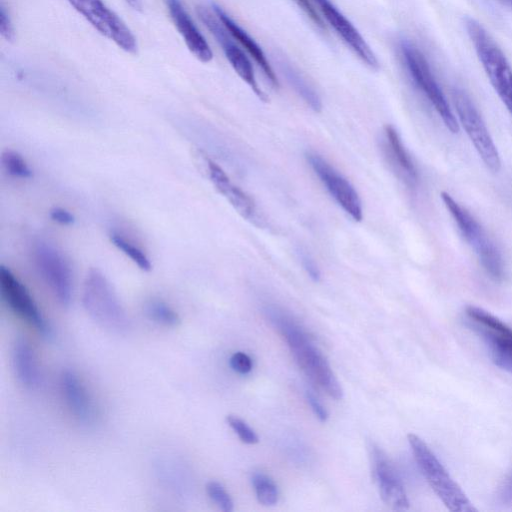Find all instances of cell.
Instances as JSON below:
<instances>
[{
  "mask_svg": "<svg viewBox=\"0 0 512 512\" xmlns=\"http://www.w3.org/2000/svg\"><path fill=\"white\" fill-rule=\"evenodd\" d=\"M399 52L405 69L415 86L434 107L444 125L452 133L459 131L458 121L439 86L422 51L409 39L399 41Z\"/></svg>",
  "mask_w": 512,
  "mask_h": 512,
  "instance_id": "8992f818",
  "label": "cell"
},
{
  "mask_svg": "<svg viewBox=\"0 0 512 512\" xmlns=\"http://www.w3.org/2000/svg\"><path fill=\"white\" fill-rule=\"evenodd\" d=\"M0 33L7 41H12L15 36L14 27L11 18L6 11L3 3L0 6Z\"/></svg>",
  "mask_w": 512,
  "mask_h": 512,
  "instance_id": "4dcf8cb0",
  "label": "cell"
},
{
  "mask_svg": "<svg viewBox=\"0 0 512 512\" xmlns=\"http://www.w3.org/2000/svg\"><path fill=\"white\" fill-rule=\"evenodd\" d=\"M197 14L203 24L207 27V29L221 46L227 60L229 61L234 71L243 81L249 85V87L261 101L267 102V95L258 85L252 63L244 51L235 44L233 40L234 38L219 20V18L215 16L209 9L203 6L197 7Z\"/></svg>",
  "mask_w": 512,
  "mask_h": 512,
  "instance_id": "8fae6325",
  "label": "cell"
},
{
  "mask_svg": "<svg viewBox=\"0 0 512 512\" xmlns=\"http://www.w3.org/2000/svg\"><path fill=\"white\" fill-rule=\"evenodd\" d=\"M385 147L391 162L396 166L407 184L413 186L418 181L417 169L406 150L399 134L391 125L385 126Z\"/></svg>",
  "mask_w": 512,
  "mask_h": 512,
  "instance_id": "44dd1931",
  "label": "cell"
},
{
  "mask_svg": "<svg viewBox=\"0 0 512 512\" xmlns=\"http://www.w3.org/2000/svg\"><path fill=\"white\" fill-rule=\"evenodd\" d=\"M510 1H511V3H512V0H510Z\"/></svg>",
  "mask_w": 512,
  "mask_h": 512,
  "instance_id": "d590c367",
  "label": "cell"
},
{
  "mask_svg": "<svg viewBox=\"0 0 512 512\" xmlns=\"http://www.w3.org/2000/svg\"><path fill=\"white\" fill-rule=\"evenodd\" d=\"M301 10L307 15V17L312 21V23L321 31L326 30V26L317 13L314 6L311 4L309 0H293Z\"/></svg>",
  "mask_w": 512,
  "mask_h": 512,
  "instance_id": "f546056e",
  "label": "cell"
},
{
  "mask_svg": "<svg viewBox=\"0 0 512 512\" xmlns=\"http://www.w3.org/2000/svg\"><path fill=\"white\" fill-rule=\"evenodd\" d=\"M49 215L53 221L62 225H71L75 221L73 214L62 207L52 208Z\"/></svg>",
  "mask_w": 512,
  "mask_h": 512,
  "instance_id": "836d02e7",
  "label": "cell"
},
{
  "mask_svg": "<svg viewBox=\"0 0 512 512\" xmlns=\"http://www.w3.org/2000/svg\"><path fill=\"white\" fill-rule=\"evenodd\" d=\"M233 371L239 374H248L253 367L252 359L244 352H235L229 359Z\"/></svg>",
  "mask_w": 512,
  "mask_h": 512,
  "instance_id": "f1b7e54d",
  "label": "cell"
},
{
  "mask_svg": "<svg viewBox=\"0 0 512 512\" xmlns=\"http://www.w3.org/2000/svg\"><path fill=\"white\" fill-rule=\"evenodd\" d=\"M171 19L189 51L201 62H210L213 52L181 0H165Z\"/></svg>",
  "mask_w": 512,
  "mask_h": 512,
  "instance_id": "ac0fdd59",
  "label": "cell"
},
{
  "mask_svg": "<svg viewBox=\"0 0 512 512\" xmlns=\"http://www.w3.org/2000/svg\"><path fill=\"white\" fill-rule=\"evenodd\" d=\"M280 69L297 94L316 112L322 108L321 100L316 91L307 83L302 75L284 59L278 60Z\"/></svg>",
  "mask_w": 512,
  "mask_h": 512,
  "instance_id": "7402d4cb",
  "label": "cell"
},
{
  "mask_svg": "<svg viewBox=\"0 0 512 512\" xmlns=\"http://www.w3.org/2000/svg\"><path fill=\"white\" fill-rule=\"evenodd\" d=\"M306 399L318 420L325 422L328 419V412L320 400L310 391L306 392Z\"/></svg>",
  "mask_w": 512,
  "mask_h": 512,
  "instance_id": "1f68e13d",
  "label": "cell"
},
{
  "mask_svg": "<svg viewBox=\"0 0 512 512\" xmlns=\"http://www.w3.org/2000/svg\"><path fill=\"white\" fill-rule=\"evenodd\" d=\"M441 199L486 273L494 280H503L506 275V267L497 245L479 222L449 193L441 192Z\"/></svg>",
  "mask_w": 512,
  "mask_h": 512,
  "instance_id": "5b68a950",
  "label": "cell"
},
{
  "mask_svg": "<svg viewBox=\"0 0 512 512\" xmlns=\"http://www.w3.org/2000/svg\"><path fill=\"white\" fill-rule=\"evenodd\" d=\"M109 238L113 245L129 257L141 270H151L152 265L150 259L142 249L117 232H111Z\"/></svg>",
  "mask_w": 512,
  "mask_h": 512,
  "instance_id": "d4e9b609",
  "label": "cell"
},
{
  "mask_svg": "<svg viewBox=\"0 0 512 512\" xmlns=\"http://www.w3.org/2000/svg\"><path fill=\"white\" fill-rule=\"evenodd\" d=\"M465 28L491 85L512 115V68L509 62L477 20L466 17Z\"/></svg>",
  "mask_w": 512,
  "mask_h": 512,
  "instance_id": "7a4b0ae2",
  "label": "cell"
},
{
  "mask_svg": "<svg viewBox=\"0 0 512 512\" xmlns=\"http://www.w3.org/2000/svg\"><path fill=\"white\" fill-rule=\"evenodd\" d=\"M452 99L457 118L484 164L493 172L501 168L499 152L470 96L461 88L452 89Z\"/></svg>",
  "mask_w": 512,
  "mask_h": 512,
  "instance_id": "52a82bcc",
  "label": "cell"
},
{
  "mask_svg": "<svg viewBox=\"0 0 512 512\" xmlns=\"http://www.w3.org/2000/svg\"><path fill=\"white\" fill-rule=\"evenodd\" d=\"M60 388L64 401L76 420L91 425L97 417V409L87 387L81 378L70 369L62 371Z\"/></svg>",
  "mask_w": 512,
  "mask_h": 512,
  "instance_id": "e0dca14e",
  "label": "cell"
},
{
  "mask_svg": "<svg viewBox=\"0 0 512 512\" xmlns=\"http://www.w3.org/2000/svg\"><path fill=\"white\" fill-rule=\"evenodd\" d=\"M302 266L313 281H319L320 271L314 259L307 252H300Z\"/></svg>",
  "mask_w": 512,
  "mask_h": 512,
  "instance_id": "d6a6232c",
  "label": "cell"
},
{
  "mask_svg": "<svg viewBox=\"0 0 512 512\" xmlns=\"http://www.w3.org/2000/svg\"><path fill=\"white\" fill-rule=\"evenodd\" d=\"M408 442L422 475L443 504L450 511H476L461 487L450 476L427 444L412 433L408 434Z\"/></svg>",
  "mask_w": 512,
  "mask_h": 512,
  "instance_id": "3957f363",
  "label": "cell"
},
{
  "mask_svg": "<svg viewBox=\"0 0 512 512\" xmlns=\"http://www.w3.org/2000/svg\"><path fill=\"white\" fill-rule=\"evenodd\" d=\"M2 163L6 171L14 177L28 179L32 177V170L25 159L15 151H5L2 155Z\"/></svg>",
  "mask_w": 512,
  "mask_h": 512,
  "instance_id": "484cf974",
  "label": "cell"
},
{
  "mask_svg": "<svg viewBox=\"0 0 512 512\" xmlns=\"http://www.w3.org/2000/svg\"><path fill=\"white\" fill-rule=\"evenodd\" d=\"M0 291L4 302L15 314L34 326L43 337H51V327L30 292L5 266L0 268Z\"/></svg>",
  "mask_w": 512,
  "mask_h": 512,
  "instance_id": "7c38bea8",
  "label": "cell"
},
{
  "mask_svg": "<svg viewBox=\"0 0 512 512\" xmlns=\"http://www.w3.org/2000/svg\"><path fill=\"white\" fill-rule=\"evenodd\" d=\"M466 315L474 331L488 347L493 362L512 373V328L476 306H468Z\"/></svg>",
  "mask_w": 512,
  "mask_h": 512,
  "instance_id": "ba28073f",
  "label": "cell"
},
{
  "mask_svg": "<svg viewBox=\"0 0 512 512\" xmlns=\"http://www.w3.org/2000/svg\"><path fill=\"white\" fill-rule=\"evenodd\" d=\"M326 21L347 46L371 69H378L379 62L359 31L330 0H314Z\"/></svg>",
  "mask_w": 512,
  "mask_h": 512,
  "instance_id": "5bb4252c",
  "label": "cell"
},
{
  "mask_svg": "<svg viewBox=\"0 0 512 512\" xmlns=\"http://www.w3.org/2000/svg\"><path fill=\"white\" fill-rule=\"evenodd\" d=\"M212 9L231 36L236 40L253 58L262 70V73L271 86L278 88L279 82L264 52L253 38L243 30L223 9L216 3H212Z\"/></svg>",
  "mask_w": 512,
  "mask_h": 512,
  "instance_id": "d6986e66",
  "label": "cell"
},
{
  "mask_svg": "<svg viewBox=\"0 0 512 512\" xmlns=\"http://www.w3.org/2000/svg\"><path fill=\"white\" fill-rule=\"evenodd\" d=\"M373 474L383 502L393 510L409 508L404 486L386 454L377 446L372 447Z\"/></svg>",
  "mask_w": 512,
  "mask_h": 512,
  "instance_id": "9a60e30c",
  "label": "cell"
},
{
  "mask_svg": "<svg viewBox=\"0 0 512 512\" xmlns=\"http://www.w3.org/2000/svg\"><path fill=\"white\" fill-rule=\"evenodd\" d=\"M34 259L40 275L63 306H69L73 280L71 267L64 255L52 244L38 241Z\"/></svg>",
  "mask_w": 512,
  "mask_h": 512,
  "instance_id": "30bf717a",
  "label": "cell"
},
{
  "mask_svg": "<svg viewBox=\"0 0 512 512\" xmlns=\"http://www.w3.org/2000/svg\"><path fill=\"white\" fill-rule=\"evenodd\" d=\"M226 421L243 443L255 444L259 441L255 431L238 416L228 415Z\"/></svg>",
  "mask_w": 512,
  "mask_h": 512,
  "instance_id": "83f0119b",
  "label": "cell"
},
{
  "mask_svg": "<svg viewBox=\"0 0 512 512\" xmlns=\"http://www.w3.org/2000/svg\"><path fill=\"white\" fill-rule=\"evenodd\" d=\"M12 364L17 380L26 388L39 385L40 375L35 353L24 338H18L13 345Z\"/></svg>",
  "mask_w": 512,
  "mask_h": 512,
  "instance_id": "ffe728a7",
  "label": "cell"
},
{
  "mask_svg": "<svg viewBox=\"0 0 512 512\" xmlns=\"http://www.w3.org/2000/svg\"><path fill=\"white\" fill-rule=\"evenodd\" d=\"M206 492L209 498L224 512L233 511L232 498L224 486L217 481H209L206 484Z\"/></svg>",
  "mask_w": 512,
  "mask_h": 512,
  "instance_id": "4316f807",
  "label": "cell"
},
{
  "mask_svg": "<svg viewBox=\"0 0 512 512\" xmlns=\"http://www.w3.org/2000/svg\"><path fill=\"white\" fill-rule=\"evenodd\" d=\"M82 303L90 317L102 327L117 333L129 327V319L113 286L96 268L86 275Z\"/></svg>",
  "mask_w": 512,
  "mask_h": 512,
  "instance_id": "277c9868",
  "label": "cell"
},
{
  "mask_svg": "<svg viewBox=\"0 0 512 512\" xmlns=\"http://www.w3.org/2000/svg\"><path fill=\"white\" fill-rule=\"evenodd\" d=\"M145 313L150 320L161 325L173 327L180 324L178 313L159 298H152L146 302Z\"/></svg>",
  "mask_w": 512,
  "mask_h": 512,
  "instance_id": "603a6c76",
  "label": "cell"
},
{
  "mask_svg": "<svg viewBox=\"0 0 512 512\" xmlns=\"http://www.w3.org/2000/svg\"><path fill=\"white\" fill-rule=\"evenodd\" d=\"M206 165L209 178L216 190L226 198L237 213L251 223L262 226L263 220L253 199L232 183L225 171L214 161L206 159Z\"/></svg>",
  "mask_w": 512,
  "mask_h": 512,
  "instance_id": "2e32d148",
  "label": "cell"
},
{
  "mask_svg": "<svg viewBox=\"0 0 512 512\" xmlns=\"http://www.w3.org/2000/svg\"><path fill=\"white\" fill-rule=\"evenodd\" d=\"M100 34L128 53L137 52V41L124 21L103 0H67Z\"/></svg>",
  "mask_w": 512,
  "mask_h": 512,
  "instance_id": "9c48e42d",
  "label": "cell"
},
{
  "mask_svg": "<svg viewBox=\"0 0 512 512\" xmlns=\"http://www.w3.org/2000/svg\"><path fill=\"white\" fill-rule=\"evenodd\" d=\"M307 161L337 204L353 220L361 221L362 204L352 184L317 153H307Z\"/></svg>",
  "mask_w": 512,
  "mask_h": 512,
  "instance_id": "4fadbf2b",
  "label": "cell"
},
{
  "mask_svg": "<svg viewBox=\"0 0 512 512\" xmlns=\"http://www.w3.org/2000/svg\"><path fill=\"white\" fill-rule=\"evenodd\" d=\"M251 482L258 502L264 506H273L278 502V488L275 482L266 474L255 472Z\"/></svg>",
  "mask_w": 512,
  "mask_h": 512,
  "instance_id": "cb8c5ba5",
  "label": "cell"
},
{
  "mask_svg": "<svg viewBox=\"0 0 512 512\" xmlns=\"http://www.w3.org/2000/svg\"><path fill=\"white\" fill-rule=\"evenodd\" d=\"M134 10L141 12L143 5L141 0H125Z\"/></svg>",
  "mask_w": 512,
  "mask_h": 512,
  "instance_id": "e575fe53",
  "label": "cell"
},
{
  "mask_svg": "<svg viewBox=\"0 0 512 512\" xmlns=\"http://www.w3.org/2000/svg\"><path fill=\"white\" fill-rule=\"evenodd\" d=\"M272 322L284 337L299 367L332 398L343 396L342 387L329 362L307 333L290 316L274 307L269 309Z\"/></svg>",
  "mask_w": 512,
  "mask_h": 512,
  "instance_id": "6da1fadb",
  "label": "cell"
}]
</instances>
